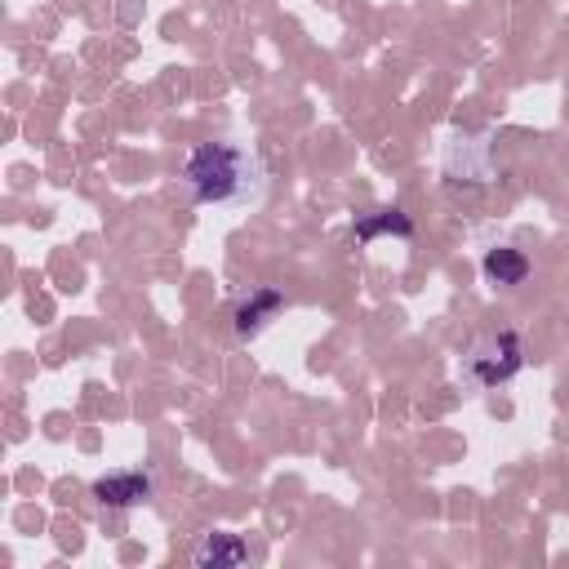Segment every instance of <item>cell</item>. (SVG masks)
I'll return each instance as SVG.
<instances>
[{"mask_svg": "<svg viewBox=\"0 0 569 569\" xmlns=\"http://www.w3.org/2000/svg\"><path fill=\"white\" fill-rule=\"evenodd\" d=\"M187 200L196 204H227L249 196L262 182V164L253 151L236 147V142H200L187 151L182 173H178Z\"/></svg>", "mask_w": 569, "mask_h": 569, "instance_id": "cell-1", "label": "cell"}, {"mask_svg": "<svg viewBox=\"0 0 569 569\" xmlns=\"http://www.w3.org/2000/svg\"><path fill=\"white\" fill-rule=\"evenodd\" d=\"M525 369V342L516 329H498L489 338H480L471 351H467V373L480 382V387H498L507 378H516Z\"/></svg>", "mask_w": 569, "mask_h": 569, "instance_id": "cell-2", "label": "cell"}, {"mask_svg": "<svg viewBox=\"0 0 569 569\" xmlns=\"http://www.w3.org/2000/svg\"><path fill=\"white\" fill-rule=\"evenodd\" d=\"M151 493H156L151 471H111V476L93 480V502L98 507H116V511L142 507V502H151Z\"/></svg>", "mask_w": 569, "mask_h": 569, "instance_id": "cell-3", "label": "cell"}, {"mask_svg": "<svg viewBox=\"0 0 569 569\" xmlns=\"http://www.w3.org/2000/svg\"><path fill=\"white\" fill-rule=\"evenodd\" d=\"M280 311H284V293L271 289V284H262V289H253V293H244V298L236 302V311H231V329H236L240 342H249V338H258Z\"/></svg>", "mask_w": 569, "mask_h": 569, "instance_id": "cell-4", "label": "cell"}, {"mask_svg": "<svg viewBox=\"0 0 569 569\" xmlns=\"http://www.w3.org/2000/svg\"><path fill=\"white\" fill-rule=\"evenodd\" d=\"M480 271H485L489 284L511 289V284H525V280H529V258H525L520 249H511V244H493V249H485Z\"/></svg>", "mask_w": 569, "mask_h": 569, "instance_id": "cell-5", "label": "cell"}, {"mask_svg": "<svg viewBox=\"0 0 569 569\" xmlns=\"http://www.w3.org/2000/svg\"><path fill=\"white\" fill-rule=\"evenodd\" d=\"M378 236H400V240H409V236H413V222H409V213H400L396 204L360 213V218H356V240H360V244H373Z\"/></svg>", "mask_w": 569, "mask_h": 569, "instance_id": "cell-6", "label": "cell"}, {"mask_svg": "<svg viewBox=\"0 0 569 569\" xmlns=\"http://www.w3.org/2000/svg\"><path fill=\"white\" fill-rule=\"evenodd\" d=\"M191 560L204 565V569H209V565H213V569H218V565H244V560H249V547H244L236 533H204V538L196 542Z\"/></svg>", "mask_w": 569, "mask_h": 569, "instance_id": "cell-7", "label": "cell"}]
</instances>
